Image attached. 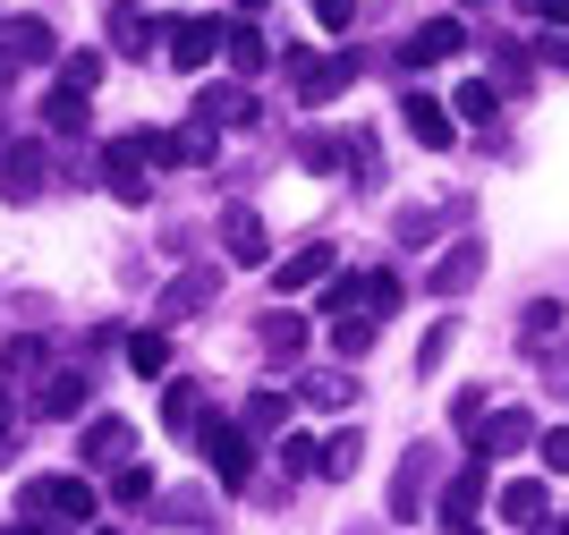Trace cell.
<instances>
[{"label": "cell", "instance_id": "40", "mask_svg": "<svg viewBox=\"0 0 569 535\" xmlns=\"http://www.w3.org/2000/svg\"><path fill=\"white\" fill-rule=\"evenodd\" d=\"M9 374H43V340H9Z\"/></svg>", "mask_w": 569, "mask_h": 535}, {"label": "cell", "instance_id": "49", "mask_svg": "<svg viewBox=\"0 0 569 535\" xmlns=\"http://www.w3.org/2000/svg\"><path fill=\"white\" fill-rule=\"evenodd\" d=\"M0 535H9V527H0Z\"/></svg>", "mask_w": 569, "mask_h": 535}, {"label": "cell", "instance_id": "23", "mask_svg": "<svg viewBox=\"0 0 569 535\" xmlns=\"http://www.w3.org/2000/svg\"><path fill=\"white\" fill-rule=\"evenodd\" d=\"M43 128L77 137V128H86V93H77V86H51V93H43Z\"/></svg>", "mask_w": 569, "mask_h": 535}, {"label": "cell", "instance_id": "1", "mask_svg": "<svg viewBox=\"0 0 569 535\" xmlns=\"http://www.w3.org/2000/svg\"><path fill=\"white\" fill-rule=\"evenodd\" d=\"M196 443H204V459H213L221 485H247V476H256V434H247L238 417H204Z\"/></svg>", "mask_w": 569, "mask_h": 535}, {"label": "cell", "instance_id": "14", "mask_svg": "<svg viewBox=\"0 0 569 535\" xmlns=\"http://www.w3.org/2000/svg\"><path fill=\"white\" fill-rule=\"evenodd\" d=\"M426 485H433V450H408V459H400V485H391V518H417V511H426Z\"/></svg>", "mask_w": 569, "mask_h": 535}, {"label": "cell", "instance_id": "41", "mask_svg": "<svg viewBox=\"0 0 569 535\" xmlns=\"http://www.w3.org/2000/svg\"><path fill=\"white\" fill-rule=\"evenodd\" d=\"M545 467H552V476H569V425H552V434H545Z\"/></svg>", "mask_w": 569, "mask_h": 535}, {"label": "cell", "instance_id": "17", "mask_svg": "<svg viewBox=\"0 0 569 535\" xmlns=\"http://www.w3.org/2000/svg\"><path fill=\"white\" fill-rule=\"evenodd\" d=\"M493 511L510 518V527H545V485H536V476H519V485L493 493Z\"/></svg>", "mask_w": 569, "mask_h": 535}, {"label": "cell", "instance_id": "33", "mask_svg": "<svg viewBox=\"0 0 569 535\" xmlns=\"http://www.w3.org/2000/svg\"><path fill=\"white\" fill-rule=\"evenodd\" d=\"M340 145H349V137H315V128H307V137H298V162H307V170H340V162H349Z\"/></svg>", "mask_w": 569, "mask_h": 535}, {"label": "cell", "instance_id": "30", "mask_svg": "<svg viewBox=\"0 0 569 535\" xmlns=\"http://www.w3.org/2000/svg\"><path fill=\"white\" fill-rule=\"evenodd\" d=\"M128 366L137 374H170V331H137V340H128Z\"/></svg>", "mask_w": 569, "mask_h": 535}, {"label": "cell", "instance_id": "45", "mask_svg": "<svg viewBox=\"0 0 569 535\" xmlns=\"http://www.w3.org/2000/svg\"><path fill=\"white\" fill-rule=\"evenodd\" d=\"M0 434H9V392H0Z\"/></svg>", "mask_w": 569, "mask_h": 535}, {"label": "cell", "instance_id": "43", "mask_svg": "<svg viewBox=\"0 0 569 535\" xmlns=\"http://www.w3.org/2000/svg\"><path fill=\"white\" fill-rule=\"evenodd\" d=\"M545 60H552V69H569V34H552V51H545Z\"/></svg>", "mask_w": 569, "mask_h": 535}, {"label": "cell", "instance_id": "4", "mask_svg": "<svg viewBox=\"0 0 569 535\" xmlns=\"http://www.w3.org/2000/svg\"><path fill=\"white\" fill-rule=\"evenodd\" d=\"M162 43H170V60H179V69H204V60H213V51L221 43H230V26H213V18H179V26H170V34H162Z\"/></svg>", "mask_w": 569, "mask_h": 535}, {"label": "cell", "instance_id": "2", "mask_svg": "<svg viewBox=\"0 0 569 535\" xmlns=\"http://www.w3.org/2000/svg\"><path fill=\"white\" fill-rule=\"evenodd\" d=\"M26 518H69V527H86V518H94V485H86V476H34V485H26V502H18Z\"/></svg>", "mask_w": 569, "mask_h": 535}, {"label": "cell", "instance_id": "47", "mask_svg": "<svg viewBox=\"0 0 569 535\" xmlns=\"http://www.w3.org/2000/svg\"><path fill=\"white\" fill-rule=\"evenodd\" d=\"M247 9H263V0H247Z\"/></svg>", "mask_w": 569, "mask_h": 535}, {"label": "cell", "instance_id": "11", "mask_svg": "<svg viewBox=\"0 0 569 535\" xmlns=\"http://www.w3.org/2000/svg\"><path fill=\"white\" fill-rule=\"evenodd\" d=\"M476 273H485V247H476V238H459L451 256L426 273V289H433V298H459V289H476Z\"/></svg>", "mask_w": 569, "mask_h": 535}, {"label": "cell", "instance_id": "24", "mask_svg": "<svg viewBox=\"0 0 569 535\" xmlns=\"http://www.w3.org/2000/svg\"><path fill=\"white\" fill-rule=\"evenodd\" d=\"M238 425H247V434H281V425H289V399H281V392H247Z\"/></svg>", "mask_w": 569, "mask_h": 535}, {"label": "cell", "instance_id": "15", "mask_svg": "<svg viewBox=\"0 0 569 535\" xmlns=\"http://www.w3.org/2000/svg\"><path fill=\"white\" fill-rule=\"evenodd\" d=\"M86 459H94V467H128V459H137V434H128L119 417H94V425H86Z\"/></svg>", "mask_w": 569, "mask_h": 535}, {"label": "cell", "instance_id": "34", "mask_svg": "<svg viewBox=\"0 0 569 535\" xmlns=\"http://www.w3.org/2000/svg\"><path fill=\"white\" fill-rule=\"evenodd\" d=\"M451 340H459V324L442 315V324L426 331V349H417V374H442V357H451Z\"/></svg>", "mask_w": 569, "mask_h": 535}, {"label": "cell", "instance_id": "6", "mask_svg": "<svg viewBox=\"0 0 569 535\" xmlns=\"http://www.w3.org/2000/svg\"><path fill=\"white\" fill-rule=\"evenodd\" d=\"M476 511H485V459H468L451 485H442V527L476 535Z\"/></svg>", "mask_w": 569, "mask_h": 535}, {"label": "cell", "instance_id": "26", "mask_svg": "<svg viewBox=\"0 0 569 535\" xmlns=\"http://www.w3.org/2000/svg\"><path fill=\"white\" fill-rule=\"evenodd\" d=\"M256 340H263V357H298L307 349V324H298V315H263Z\"/></svg>", "mask_w": 569, "mask_h": 535}, {"label": "cell", "instance_id": "31", "mask_svg": "<svg viewBox=\"0 0 569 535\" xmlns=\"http://www.w3.org/2000/svg\"><path fill=\"white\" fill-rule=\"evenodd\" d=\"M111 43H119V51H153L162 34H153V18H137V9H119V18H111Z\"/></svg>", "mask_w": 569, "mask_h": 535}, {"label": "cell", "instance_id": "3", "mask_svg": "<svg viewBox=\"0 0 569 535\" xmlns=\"http://www.w3.org/2000/svg\"><path fill=\"white\" fill-rule=\"evenodd\" d=\"M527 443H545L527 408H501V417H485V425H476V459H519Z\"/></svg>", "mask_w": 569, "mask_h": 535}, {"label": "cell", "instance_id": "27", "mask_svg": "<svg viewBox=\"0 0 569 535\" xmlns=\"http://www.w3.org/2000/svg\"><path fill=\"white\" fill-rule=\"evenodd\" d=\"M144 153V170H179L188 162V153H179V128H144V137H128Z\"/></svg>", "mask_w": 569, "mask_h": 535}, {"label": "cell", "instance_id": "12", "mask_svg": "<svg viewBox=\"0 0 569 535\" xmlns=\"http://www.w3.org/2000/svg\"><path fill=\"white\" fill-rule=\"evenodd\" d=\"M0 51H9L18 69H34V60H51V51H60V34H51L43 18H9V26H0Z\"/></svg>", "mask_w": 569, "mask_h": 535}, {"label": "cell", "instance_id": "32", "mask_svg": "<svg viewBox=\"0 0 569 535\" xmlns=\"http://www.w3.org/2000/svg\"><path fill=\"white\" fill-rule=\"evenodd\" d=\"M281 467H289V476H323V443H315V434H289V443H281Z\"/></svg>", "mask_w": 569, "mask_h": 535}, {"label": "cell", "instance_id": "29", "mask_svg": "<svg viewBox=\"0 0 569 535\" xmlns=\"http://www.w3.org/2000/svg\"><path fill=\"white\" fill-rule=\"evenodd\" d=\"M375 331H382L375 315H340V324H332V349L340 357H366V349H375Z\"/></svg>", "mask_w": 569, "mask_h": 535}, {"label": "cell", "instance_id": "8", "mask_svg": "<svg viewBox=\"0 0 569 535\" xmlns=\"http://www.w3.org/2000/svg\"><path fill=\"white\" fill-rule=\"evenodd\" d=\"M468 51V26L459 18H426L417 34H408V69H433V60H459Z\"/></svg>", "mask_w": 569, "mask_h": 535}, {"label": "cell", "instance_id": "38", "mask_svg": "<svg viewBox=\"0 0 569 535\" xmlns=\"http://www.w3.org/2000/svg\"><path fill=\"white\" fill-rule=\"evenodd\" d=\"M111 493H119V502H153V476H144V467L128 459V467H119V485H111Z\"/></svg>", "mask_w": 569, "mask_h": 535}, {"label": "cell", "instance_id": "22", "mask_svg": "<svg viewBox=\"0 0 569 535\" xmlns=\"http://www.w3.org/2000/svg\"><path fill=\"white\" fill-rule=\"evenodd\" d=\"M204 298H213V273H179V280H170V289H162V315H170V324H179V315H196V306H204Z\"/></svg>", "mask_w": 569, "mask_h": 535}, {"label": "cell", "instance_id": "28", "mask_svg": "<svg viewBox=\"0 0 569 535\" xmlns=\"http://www.w3.org/2000/svg\"><path fill=\"white\" fill-rule=\"evenodd\" d=\"M493 111H501V86H485V77H468L451 93V119H493Z\"/></svg>", "mask_w": 569, "mask_h": 535}, {"label": "cell", "instance_id": "19", "mask_svg": "<svg viewBox=\"0 0 569 535\" xmlns=\"http://www.w3.org/2000/svg\"><path fill=\"white\" fill-rule=\"evenodd\" d=\"M86 408V374H51V383H34V417H77Z\"/></svg>", "mask_w": 569, "mask_h": 535}, {"label": "cell", "instance_id": "20", "mask_svg": "<svg viewBox=\"0 0 569 535\" xmlns=\"http://www.w3.org/2000/svg\"><path fill=\"white\" fill-rule=\"evenodd\" d=\"M298 399H307V408H349V399H357V374H307V383H298Z\"/></svg>", "mask_w": 569, "mask_h": 535}, {"label": "cell", "instance_id": "9", "mask_svg": "<svg viewBox=\"0 0 569 535\" xmlns=\"http://www.w3.org/2000/svg\"><path fill=\"white\" fill-rule=\"evenodd\" d=\"M102 187H111L119 205H144V196H153V179H144V153H137V145H102Z\"/></svg>", "mask_w": 569, "mask_h": 535}, {"label": "cell", "instance_id": "18", "mask_svg": "<svg viewBox=\"0 0 569 535\" xmlns=\"http://www.w3.org/2000/svg\"><path fill=\"white\" fill-rule=\"evenodd\" d=\"M43 179H51V153H43V145H18V153H9V196H18V205H34V196H43Z\"/></svg>", "mask_w": 569, "mask_h": 535}, {"label": "cell", "instance_id": "46", "mask_svg": "<svg viewBox=\"0 0 569 535\" xmlns=\"http://www.w3.org/2000/svg\"><path fill=\"white\" fill-rule=\"evenodd\" d=\"M536 535H569V527H536Z\"/></svg>", "mask_w": 569, "mask_h": 535}, {"label": "cell", "instance_id": "16", "mask_svg": "<svg viewBox=\"0 0 569 535\" xmlns=\"http://www.w3.org/2000/svg\"><path fill=\"white\" fill-rule=\"evenodd\" d=\"M221 247H230V264H263V221L247 205L221 212Z\"/></svg>", "mask_w": 569, "mask_h": 535}, {"label": "cell", "instance_id": "5", "mask_svg": "<svg viewBox=\"0 0 569 535\" xmlns=\"http://www.w3.org/2000/svg\"><path fill=\"white\" fill-rule=\"evenodd\" d=\"M349 77H357V60H315V51H289V86L307 93V102H332Z\"/></svg>", "mask_w": 569, "mask_h": 535}, {"label": "cell", "instance_id": "13", "mask_svg": "<svg viewBox=\"0 0 569 535\" xmlns=\"http://www.w3.org/2000/svg\"><path fill=\"white\" fill-rule=\"evenodd\" d=\"M315 280H332V247H323V238H307L298 256L272 264V289H315Z\"/></svg>", "mask_w": 569, "mask_h": 535}, {"label": "cell", "instance_id": "42", "mask_svg": "<svg viewBox=\"0 0 569 535\" xmlns=\"http://www.w3.org/2000/svg\"><path fill=\"white\" fill-rule=\"evenodd\" d=\"M536 9H545V18L561 26V34H569V0H536Z\"/></svg>", "mask_w": 569, "mask_h": 535}, {"label": "cell", "instance_id": "21", "mask_svg": "<svg viewBox=\"0 0 569 535\" xmlns=\"http://www.w3.org/2000/svg\"><path fill=\"white\" fill-rule=\"evenodd\" d=\"M162 425L170 434H196V425H204V392H196V383H170L162 392Z\"/></svg>", "mask_w": 569, "mask_h": 535}, {"label": "cell", "instance_id": "7", "mask_svg": "<svg viewBox=\"0 0 569 535\" xmlns=\"http://www.w3.org/2000/svg\"><path fill=\"white\" fill-rule=\"evenodd\" d=\"M400 119H408V137H417V145H433V153H451V137H459L451 102H433V93H408V102H400Z\"/></svg>", "mask_w": 569, "mask_h": 535}, {"label": "cell", "instance_id": "48", "mask_svg": "<svg viewBox=\"0 0 569 535\" xmlns=\"http://www.w3.org/2000/svg\"><path fill=\"white\" fill-rule=\"evenodd\" d=\"M102 535H111V527H102Z\"/></svg>", "mask_w": 569, "mask_h": 535}, {"label": "cell", "instance_id": "36", "mask_svg": "<svg viewBox=\"0 0 569 535\" xmlns=\"http://www.w3.org/2000/svg\"><path fill=\"white\" fill-rule=\"evenodd\" d=\"M519 324H527V340H552V331H561V306H552V298H536V306L519 315Z\"/></svg>", "mask_w": 569, "mask_h": 535}, {"label": "cell", "instance_id": "25", "mask_svg": "<svg viewBox=\"0 0 569 535\" xmlns=\"http://www.w3.org/2000/svg\"><path fill=\"white\" fill-rule=\"evenodd\" d=\"M221 51H230V69H238V77H256L263 60H272V43H263V34H256V26H247V18L230 26V43H221Z\"/></svg>", "mask_w": 569, "mask_h": 535}, {"label": "cell", "instance_id": "37", "mask_svg": "<svg viewBox=\"0 0 569 535\" xmlns=\"http://www.w3.org/2000/svg\"><path fill=\"white\" fill-rule=\"evenodd\" d=\"M349 18H357V0H315V26H323V34H349Z\"/></svg>", "mask_w": 569, "mask_h": 535}, {"label": "cell", "instance_id": "35", "mask_svg": "<svg viewBox=\"0 0 569 535\" xmlns=\"http://www.w3.org/2000/svg\"><path fill=\"white\" fill-rule=\"evenodd\" d=\"M357 459H366L357 434H332V443H323V476H357Z\"/></svg>", "mask_w": 569, "mask_h": 535}, {"label": "cell", "instance_id": "44", "mask_svg": "<svg viewBox=\"0 0 569 535\" xmlns=\"http://www.w3.org/2000/svg\"><path fill=\"white\" fill-rule=\"evenodd\" d=\"M18 535H51V527H43V518H26V527H18Z\"/></svg>", "mask_w": 569, "mask_h": 535}, {"label": "cell", "instance_id": "39", "mask_svg": "<svg viewBox=\"0 0 569 535\" xmlns=\"http://www.w3.org/2000/svg\"><path fill=\"white\" fill-rule=\"evenodd\" d=\"M60 86H77V93H86V86H102V51H77V60H69V77H60Z\"/></svg>", "mask_w": 569, "mask_h": 535}, {"label": "cell", "instance_id": "10", "mask_svg": "<svg viewBox=\"0 0 569 535\" xmlns=\"http://www.w3.org/2000/svg\"><path fill=\"white\" fill-rule=\"evenodd\" d=\"M196 119H204V128H256V93L247 86H204L196 93Z\"/></svg>", "mask_w": 569, "mask_h": 535}]
</instances>
